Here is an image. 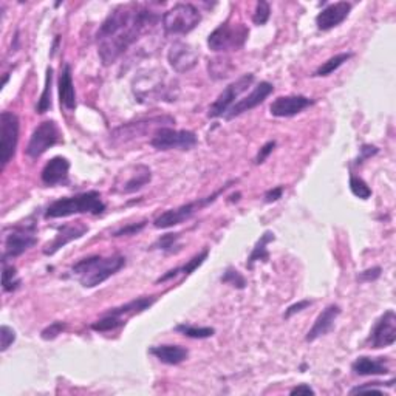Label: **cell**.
I'll return each instance as SVG.
<instances>
[{
    "mask_svg": "<svg viewBox=\"0 0 396 396\" xmlns=\"http://www.w3.org/2000/svg\"><path fill=\"white\" fill-rule=\"evenodd\" d=\"M159 21L157 11L145 5L128 4L116 6L96 33L98 55L103 65L115 64L146 31Z\"/></svg>",
    "mask_w": 396,
    "mask_h": 396,
    "instance_id": "1",
    "label": "cell"
},
{
    "mask_svg": "<svg viewBox=\"0 0 396 396\" xmlns=\"http://www.w3.org/2000/svg\"><path fill=\"white\" fill-rule=\"evenodd\" d=\"M125 266V257L121 254L113 256H90L81 259L70 268V274L78 279L84 288H95L111 279L120 269Z\"/></svg>",
    "mask_w": 396,
    "mask_h": 396,
    "instance_id": "2",
    "label": "cell"
},
{
    "mask_svg": "<svg viewBox=\"0 0 396 396\" xmlns=\"http://www.w3.org/2000/svg\"><path fill=\"white\" fill-rule=\"evenodd\" d=\"M106 210L104 201L98 191H87L73 197H64L53 201L45 210V218H65L76 214L101 215Z\"/></svg>",
    "mask_w": 396,
    "mask_h": 396,
    "instance_id": "3",
    "label": "cell"
},
{
    "mask_svg": "<svg viewBox=\"0 0 396 396\" xmlns=\"http://www.w3.org/2000/svg\"><path fill=\"white\" fill-rule=\"evenodd\" d=\"M249 30L243 23H232L226 21L210 33L208 38V47L215 53L237 52L248 40Z\"/></svg>",
    "mask_w": 396,
    "mask_h": 396,
    "instance_id": "4",
    "label": "cell"
},
{
    "mask_svg": "<svg viewBox=\"0 0 396 396\" xmlns=\"http://www.w3.org/2000/svg\"><path fill=\"white\" fill-rule=\"evenodd\" d=\"M234 183H237V180H232L230 183H226L223 188L218 189L217 192H214L213 196H209V197H205V198H198L196 201H191V203H186V205H181L179 208H175V209H169V210H166V213L163 214H159L155 220H154V226L157 227V230H169V227L172 226H176V225H180L183 222H188L189 218H192L193 215H196L198 210H201L203 208L209 206L210 203H214V201L222 196V193L231 186V184Z\"/></svg>",
    "mask_w": 396,
    "mask_h": 396,
    "instance_id": "5",
    "label": "cell"
},
{
    "mask_svg": "<svg viewBox=\"0 0 396 396\" xmlns=\"http://www.w3.org/2000/svg\"><path fill=\"white\" fill-rule=\"evenodd\" d=\"M201 13L192 4H176L163 14V28L167 36L188 35L198 27Z\"/></svg>",
    "mask_w": 396,
    "mask_h": 396,
    "instance_id": "6",
    "label": "cell"
},
{
    "mask_svg": "<svg viewBox=\"0 0 396 396\" xmlns=\"http://www.w3.org/2000/svg\"><path fill=\"white\" fill-rule=\"evenodd\" d=\"M36 223H21L4 230V260L22 256L38 243Z\"/></svg>",
    "mask_w": 396,
    "mask_h": 396,
    "instance_id": "7",
    "label": "cell"
},
{
    "mask_svg": "<svg viewBox=\"0 0 396 396\" xmlns=\"http://www.w3.org/2000/svg\"><path fill=\"white\" fill-rule=\"evenodd\" d=\"M142 81L150 84V87L141 86V84L133 82V94L142 104L158 103V101H175L174 87L167 82L166 72L157 70L155 73H147L140 76Z\"/></svg>",
    "mask_w": 396,
    "mask_h": 396,
    "instance_id": "8",
    "label": "cell"
},
{
    "mask_svg": "<svg viewBox=\"0 0 396 396\" xmlns=\"http://www.w3.org/2000/svg\"><path fill=\"white\" fill-rule=\"evenodd\" d=\"M19 129L21 123L18 115L8 111L2 112L0 115V162H2V167H6L16 155L19 142Z\"/></svg>",
    "mask_w": 396,
    "mask_h": 396,
    "instance_id": "9",
    "label": "cell"
},
{
    "mask_svg": "<svg viewBox=\"0 0 396 396\" xmlns=\"http://www.w3.org/2000/svg\"><path fill=\"white\" fill-rule=\"evenodd\" d=\"M197 135L191 130L159 128L154 132L150 145L157 150H189L197 145Z\"/></svg>",
    "mask_w": 396,
    "mask_h": 396,
    "instance_id": "10",
    "label": "cell"
},
{
    "mask_svg": "<svg viewBox=\"0 0 396 396\" xmlns=\"http://www.w3.org/2000/svg\"><path fill=\"white\" fill-rule=\"evenodd\" d=\"M254 79H256V76L249 73V74H243L242 78H239L237 81L231 82L230 86H227L222 94L218 95V98L214 101V103L210 104L209 111H208V116L220 118V116L226 115V112L234 106L235 99H237L242 94H245V91L252 86Z\"/></svg>",
    "mask_w": 396,
    "mask_h": 396,
    "instance_id": "11",
    "label": "cell"
},
{
    "mask_svg": "<svg viewBox=\"0 0 396 396\" xmlns=\"http://www.w3.org/2000/svg\"><path fill=\"white\" fill-rule=\"evenodd\" d=\"M59 142V128L55 121H44L33 130L25 154L36 159Z\"/></svg>",
    "mask_w": 396,
    "mask_h": 396,
    "instance_id": "12",
    "label": "cell"
},
{
    "mask_svg": "<svg viewBox=\"0 0 396 396\" xmlns=\"http://www.w3.org/2000/svg\"><path fill=\"white\" fill-rule=\"evenodd\" d=\"M152 181V171L145 164H135L116 176L113 192L135 193Z\"/></svg>",
    "mask_w": 396,
    "mask_h": 396,
    "instance_id": "13",
    "label": "cell"
},
{
    "mask_svg": "<svg viewBox=\"0 0 396 396\" xmlns=\"http://www.w3.org/2000/svg\"><path fill=\"white\" fill-rule=\"evenodd\" d=\"M396 341V315L393 310H387L385 313L375 322L368 336V344L372 349L390 347Z\"/></svg>",
    "mask_w": 396,
    "mask_h": 396,
    "instance_id": "14",
    "label": "cell"
},
{
    "mask_svg": "<svg viewBox=\"0 0 396 396\" xmlns=\"http://www.w3.org/2000/svg\"><path fill=\"white\" fill-rule=\"evenodd\" d=\"M167 61L176 73H188L198 64V53L186 42L175 40L167 52Z\"/></svg>",
    "mask_w": 396,
    "mask_h": 396,
    "instance_id": "15",
    "label": "cell"
},
{
    "mask_svg": "<svg viewBox=\"0 0 396 396\" xmlns=\"http://www.w3.org/2000/svg\"><path fill=\"white\" fill-rule=\"evenodd\" d=\"M89 232V226L84 225L82 222H74V223H67L61 227H57V232L52 242H48L44 247V254L45 256H55L59 249H62L65 245H69L73 240L81 239L82 235Z\"/></svg>",
    "mask_w": 396,
    "mask_h": 396,
    "instance_id": "16",
    "label": "cell"
},
{
    "mask_svg": "<svg viewBox=\"0 0 396 396\" xmlns=\"http://www.w3.org/2000/svg\"><path fill=\"white\" fill-rule=\"evenodd\" d=\"M273 91H274V86L271 82H266V81L259 82L254 87V90H252L247 98L237 101V103L231 107L230 113H226V120H234L235 116H240L245 112L256 108L257 106L262 104L264 101L273 94Z\"/></svg>",
    "mask_w": 396,
    "mask_h": 396,
    "instance_id": "17",
    "label": "cell"
},
{
    "mask_svg": "<svg viewBox=\"0 0 396 396\" xmlns=\"http://www.w3.org/2000/svg\"><path fill=\"white\" fill-rule=\"evenodd\" d=\"M315 104L313 99L303 95H291V96H279L276 98L269 106V113L276 118H290L298 113H302L305 108Z\"/></svg>",
    "mask_w": 396,
    "mask_h": 396,
    "instance_id": "18",
    "label": "cell"
},
{
    "mask_svg": "<svg viewBox=\"0 0 396 396\" xmlns=\"http://www.w3.org/2000/svg\"><path fill=\"white\" fill-rule=\"evenodd\" d=\"M353 5L350 2H336L325 6L324 10L316 16V25L321 31H328L338 27L349 18Z\"/></svg>",
    "mask_w": 396,
    "mask_h": 396,
    "instance_id": "19",
    "label": "cell"
},
{
    "mask_svg": "<svg viewBox=\"0 0 396 396\" xmlns=\"http://www.w3.org/2000/svg\"><path fill=\"white\" fill-rule=\"evenodd\" d=\"M341 315V307L336 305V303H332L322 310V313L316 317V321L313 324V327L310 328L305 341L307 342H315L316 339L322 338L327 333H330L334 327L336 319L339 317Z\"/></svg>",
    "mask_w": 396,
    "mask_h": 396,
    "instance_id": "20",
    "label": "cell"
},
{
    "mask_svg": "<svg viewBox=\"0 0 396 396\" xmlns=\"http://www.w3.org/2000/svg\"><path fill=\"white\" fill-rule=\"evenodd\" d=\"M70 162L64 157H55L44 166L40 179L45 186H57L69 181Z\"/></svg>",
    "mask_w": 396,
    "mask_h": 396,
    "instance_id": "21",
    "label": "cell"
},
{
    "mask_svg": "<svg viewBox=\"0 0 396 396\" xmlns=\"http://www.w3.org/2000/svg\"><path fill=\"white\" fill-rule=\"evenodd\" d=\"M164 120L169 118H150V120L145 121H137V123H128L113 130L112 138L118 140L120 142H128L130 140L140 138L141 135H145L154 124H162Z\"/></svg>",
    "mask_w": 396,
    "mask_h": 396,
    "instance_id": "22",
    "label": "cell"
},
{
    "mask_svg": "<svg viewBox=\"0 0 396 396\" xmlns=\"http://www.w3.org/2000/svg\"><path fill=\"white\" fill-rule=\"evenodd\" d=\"M59 103L69 112L76 108V94L70 64H65L64 69H61V74H59Z\"/></svg>",
    "mask_w": 396,
    "mask_h": 396,
    "instance_id": "23",
    "label": "cell"
},
{
    "mask_svg": "<svg viewBox=\"0 0 396 396\" xmlns=\"http://www.w3.org/2000/svg\"><path fill=\"white\" fill-rule=\"evenodd\" d=\"M152 356H155L159 362L167 366H179L184 362L189 356V351L186 347L181 345H155L149 350Z\"/></svg>",
    "mask_w": 396,
    "mask_h": 396,
    "instance_id": "24",
    "label": "cell"
},
{
    "mask_svg": "<svg viewBox=\"0 0 396 396\" xmlns=\"http://www.w3.org/2000/svg\"><path fill=\"white\" fill-rule=\"evenodd\" d=\"M351 370L355 375L359 376H378V375H387L390 372L389 364H387V358H368V356H359L351 364Z\"/></svg>",
    "mask_w": 396,
    "mask_h": 396,
    "instance_id": "25",
    "label": "cell"
},
{
    "mask_svg": "<svg viewBox=\"0 0 396 396\" xmlns=\"http://www.w3.org/2000/svg\"><path fill=\"white\" fill-rule=\"evenodd\" d=\"M157 296H142V298H137V299H133L128 303H124V305L121 307H115V308H111L108 311H106L107 315H112V316H116V317H123L124 316H133V315H140L142 313V311H146L149 310L154 303L157 302Z\"/></svg>",
    "mask_w": 396,
    "mask_h": 396,
    "instance_id": "26",
    "label": "cell"
},
{
    "mask_svg": "<svg viewBox=\"0 0 396 396\" xmlns=\"http://www.w3.org/2000/svg\"><path fill=\"white\" fill-rule=\"evenodd\" d=\"M208 256H209V249L206 248V249H203L201 252H198L197 256H193L186 265H183V266H179V268H175V269H171V271H167L164 276L159 277V279L157 281V283L171 281V279H174V277H176L179 274H183V276L192 274L198 266H201V265L205 264V260L208 259Z\"/></svg>",
    "mask_w": 396,
    "mask_h": 396,
    "instance_id": "27",
    "label": "cell"
},
{
    "mask_svg": "<svg viewBox=\"0 0 396 396\" xmlns=\"http://www.w3.org/2000/svg\"><path fill=\"white\" fill-rule=\"evenodd\" d=\"M274 232L271 231H266L264 232V235H260V239L257 240L256 243V247L252 248V252H251V256L248 257V262H247V266L248 269H252L254 268V264L256 262H260V260H264V262H266V260L269 259V252H268V243H271L274 242Z\"/></svg>",
    "mask_w": 396,
    "mask_h": 396,
    "instance_id": "28",
    "label": "cell"
},
{
    "mask_svg": "<svg viewBox=\"0 0 396 396\" xmlns=\"http://www.w3.org/2000/svg\"><path fill=\"white\" fill-rule=\"evenodd\" d=\"M175 332L186 336V338H191V339H208V338H213V336L215 334L214 328L197 327V325H191V324L176 325Z\"/></svg>",
    "mask_w": 396,
    "mask_h": 396,
    "instance_id": "29",
    "label": "cell"
},
{
    "mask_svg": "<svg viewBox=\"0 0 396 396\" xmlns=\"http://www.w3.org/2000/svg\"><path fill=\"white\" fill-rule=\"evenodd\" d=\"M351 57H353V53H339V55H336V56L328 59V61L324 62L321 67H319V69L315 72L313 76H316V78H322V76L332 74L338 69H341V67L345 62L350 61Z\"/></svg>",
    "mask_w": 396,
    "mask_h": 396,
    "instance_id": "30",
    "label": "cell"
},
{
    "mask_svg": "<svg viewBox=\"0 0 396 396\" xmlns=\"http://www.w3.org/2000/svg\"><path fill=\"white\" fill-rule=\"evenodd\" d=\"M180 237H181L180 234H164L150 247V249L163 251L164 254H175V252H179L181 249Z\"/></svg>",
    "mask_w": 396,
    "mask_h": 396,
    "instance_id": "31",
    "label": "cell"
},
{
    "mask_svg": "<svg viewBox=\"0 0 396 396\" xmlns=\"http://www.w3.org/2000/svg\"><path fill=\"white\" fill-rule=\"evenodd\" d=\"M52 86H53V69L48 67L47 69V76H45V86H44V91L38 101L36 106V112L38 113H47L50 108H52Z\"/></svg>",
    "mask_w": 396,
    "mask_h": 396,
    "instance_id": "32",
    "label": "cell"
},
{
    "mask_svg": "<svg viewBox=\"0 0 396 396\" xmlns=\"http://www.w3.org/2000/svg\"><path fill=\"white\" fill-rule=\"evenodd\" d=\"M2 288L5 293H14L21 286V279L18 277V271L13 265H8L6 260H2Z\"/></svg>",
    "mask_w": 396,
    "mask_h": 396,
    "instance_id": "33",
    "label": "cell"
},
{
    "mask_svg": "<svg viewBox=\"0 0 396 396\" xmlns=\"http://www.w3.org/2000/svg\"><path fill=\"white\" fill-rule=\"evenodd\" d=\"M125 324V321L123 317H116L112 315L104 313L103 317L98 319L96 322L91 324V330L99 332V333H106V332H113L116 328H120Z\"/></svg>",
    "mask_w": 396,
    "mask_h": 396,
    "instance_id": "34",
    "label": "cell"
},
{
    "mask_svg": "<svg viewBox=\"0 0 396 396\" xmlns=\"http://www.w3.org/2000/svg\"><path fill=\"white\" fill-rule=\"evenodd\" d=\"M220 281L226 285H231L232 288H237V290H245L247 288V279L243 277L242 273H239L237 269L230 266L226 268V271L223 273V276L220 277Z\"/></svg>",
    "mask_w": 396,
    "mask_h": 396,
    "instance_id": "35",
    "label": "cell"
},
{
    "mask_svg": "<svg viewBox=\"0 0 396 396\" xmlns=\"http://www.w3.org/2000/svg\"><path fill=\"white\" fill-rule=\"evenodd\" d=\"M350 191L353 196L361 200H368L372 197V189L368 188V184L364 180L359 179L356 175L350 176Z\"/></svg>",
    "mask_w": 396,
    "mask_h": 396,
    "instance_id": "36",
    "label": "cell"
},
{
    "mask_svg": "<svg viewBox=\"0 0 396 396\" xmlns=\"http://www.w3.org/2000/svg\"><path fill=\"white\" fill-rule=\"evenodd\" d=\"M385 385V387H393L395 385V379L392 378L390 381H387V383H367L364 385H358L355 387V389H351L350 390V395H356V393H378V395H383L384 392L381 390V387Z\"/></svg>",
    "mask_w": 396,
    "mask_h": 396,
    "instance_id": "37",
    "label": "cell"
},
{
    "mask_svg": "<svg viewBox=\"0 0 396 396\" xmlns=\"http://www.w3.org/2000/svg\"><path fill=\"white\" fill-rule=\"evenodd\" d=\"M269 16H271V6L265 0H260L256 5L254 14H252V22L256 25H265L269 21Z\"/></svg>",
    "mask_w": 396,
    "mask_h": 396,
    "instance_id": "38",
    "label": "cell"
},
{
    "mask_svg": "<svg viewBox=\"0 0 396 396\" xmlns=\"http://www.w3.org/2000/svg\"><path fill=\"white\" fill-rule=\"evenodd\" d=\"M14 341H16V332L13 328L8 325L0 327V351L5 353L14 344Z\"/></svg>",
    "mask_w": 396,
    "mask_h": 396,
    "instance_id": "39",
    "label": "cell"
},
{
    "mask_svg": "<svg viewBox=\"0 0 396 396\" xmlns=\"http://www.w3.org/2000/svg\"><path fill=\"white\" fill-rule=\"evenodd\" d=\"M65 327H67L65 322H59V321L50 324L47 328H44V330H42V333H40L42 339H44V341H53V339H56L59 334L64 333Z\"/></svg>",
    "mask_w": 396,
    "mask_h": 396,
    "instance_id": "40",
    "label": "cell"
},
{
    "mask_svg": "<svg viewBox=\"0 0 396 396\" xmlns=\"http://www.w3.org/2000/svg\"><path fill=\"white\" fill-rule=\"evenodd\" d=\"M147 225V222H140V223H130L128 226H123L120 230L115 231L112 235L113 237H130V235H137L138 232H141L145 230Z\"/></svg>",
    "mask_w": 396,
    "mask_h": 396,
    "instance_id": "41",
    "label": "cell"
},
{
    "mask_svg": "<svg viewBox=\"0 0 396 396\" xmlns=\"http://www.w3.org/2000/svg\"><path fill=\"white\" fill-rule=\"evenodd\" d=\"M383 269L379 266H373V268H368L366 271H361L358 274V281L362 283H368V282H375L378 281L379 277H381Z\"/></svg>",
    "mask_w": 396,
    "mask_h": 396,
    "instance_id": "42",
    "label": "cell"
},
{
    "mask_svg": "<svg viewBox=\"0 0 396 396\" xmlns=\"http://www.w3.org/2000/svg\"><path fill=\"white\" fill-rule=\"evenodd\" d=\"M276 149V141H268L266 145H264L262 146V149L259 150V154H257V157H256V159H254V163L256 164H262V163H265L266 162V158L273 154V150Z\"/></svg>",
    "mask_w": 396,
    "mask_h": 396,
    "instance_id": "43",
    "label": "cell"
},
{
    "mask_svg": "<svg viewBox=\"0 0 396 396\" xmlns=\"http://www.w3.org/2000/svg\"><path fill=\"white\" fill-rule=\"evenodd\" d=\"M379 152V149L376 146H372V145H364L361 149H359V157L356 158V164H361V163H364L366 159L368 158H372L375 157L376 154Z\"/></svg>",
    "mask_w": 396,
    "mask_h": 396,
    "instance_id": "44",
    "label": "cell"
},
{
    "mask_svg": "<svg viewBox=\"0 0 396 396\" xmlns=\"http://www.w3.org/2000/svg\"><path fill=\"white\" fill-rule=\"evenodd\" d=\"M311 300H299L298 303H294V305H291V307H288L286 308V311H285V319H290L291 316H294V315H298V313H300V311H303L305 308H308L310 305H311Z\"/></svg>",
    "mask_w": 396,
    "mask_h": 396,
    "instance_id": "45",
    "label": "cell"
},
{
    "mask_svg": "<svg viewBox=\"0 0 396 396\" xmlns=\"http://www.w3.org/2000/svg\"><path fill=\"white\" fill-rule=\"evenodd\" d=\"M282 196H283V186H277V188L269 189L264 197L265 203H274V201L282 198Z\"/></svg>",
    "mask_w": 396,
    "mask_h": 396,
    "instance_id": "46",
    "label": "cell"
},
{
    "mask_svg": "<svg viewBox=\"0 0 396 396\" xmlns=\"http://www.w3.org/2000/svg\"><path fill=\"white\" fill-rule=\"evenodd\" d=\"M316 392L308 384H300L290 390V395H315Z\"/></svg>",
    "mask_w": 396,
    "mask_h": 396,
    "instance_id": "47",
    "label": "cell"
}]
</instances>
